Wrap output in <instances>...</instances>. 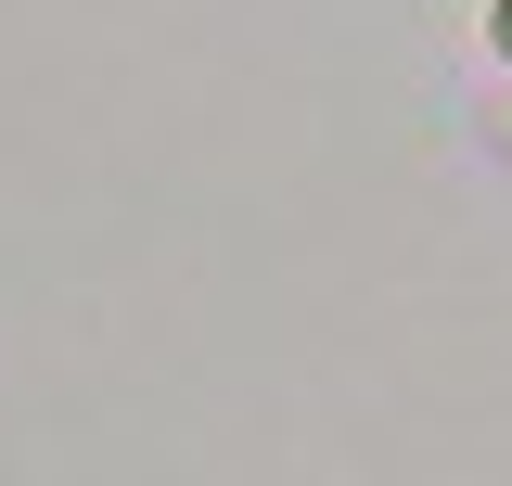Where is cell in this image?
Returning <instances> with one entry per match:
<instances>
[{"label": "cell", "mask_w": 512, "mask_h": 486, "mask_svg": "<svg viewBox=\"0 0 512 486\" xmlns=\"http://www.w3.org/2000/svg\"><path fill=\"white\" fill-rule=\"evenodd\" d=\"M487 52H500V64H512V0H487Z\"/></svg>", "instance_id": "cell-1"}, {"label": "cell", "mask_w": 512, "mask_h": 486, "mask_svg": "<svg viewBox=\"0 0 512 486\" xmlns=\"http://www.w3.org/2000/svg\"><path fill=\"white\" fill-rule=\"evenodd\" d=\"M500 154H512V116H500Z\"/></svg>", "instance_id": "cell-2"}]
</instances>
